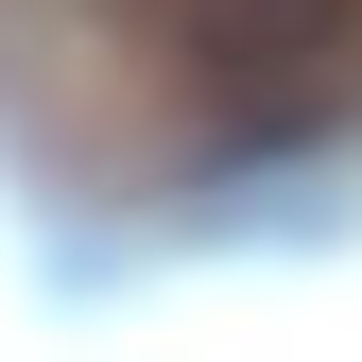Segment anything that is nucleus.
I'll return each instance as SVG.
<instances>
[{
  "label": "nucleus",
  "mask_w": 362,
  "mask_h": 362,
  "mask_svg": "<svg viewBox=\"0 0 362 362\" xmlns=\"http://www.w3.org/2000/svg\"><path fill=\"white\" fill-rule=\"evenodd\" d=\"M173 35H190L207 86H259V104H293L310 69H345L362 0H173Z\"/></svg>",
  "instance_id": "f257e3e1"
}]
</instances>
